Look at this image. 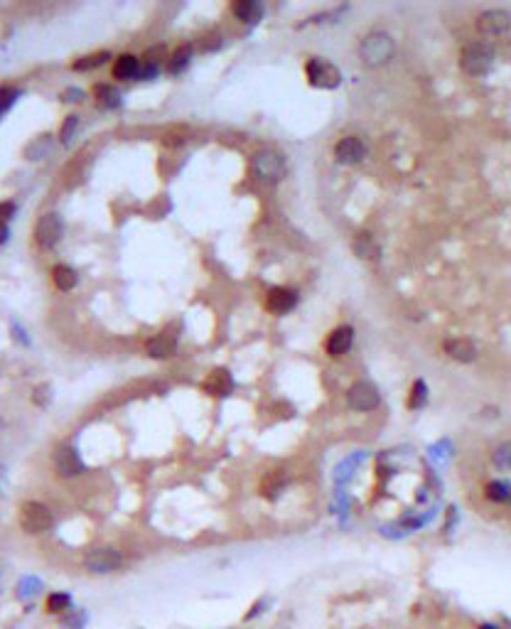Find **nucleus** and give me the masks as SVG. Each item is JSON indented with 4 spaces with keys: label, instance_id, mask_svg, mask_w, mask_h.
I'll return each instance as SVG.
<instances>
[{
    "label": "nucleus",
    "instance_id": "10",
    "mask_svg": "<svg viewBox=\"0 0 511 629\" xmlns=\"http://www.w3.org/2000/svg\"><path fill=\"white\" fill-rule=\"evenodd\" d=\"M364 155H366V148L361 143V138L356 136L342 138L335 146V160L342 162V165H356V162L364 160Z\"/></svg>",
    "mask_w": 511,
    "mask_h": 629
},
{
    "label": "nucleus",
    "instance_id": "2",
    "mask_svg": "<svg viewBox=\"0 0 511 629\" xmlns=\"http://www.w3.org/2000/svg\"><path fill=\"white\" fill-rule=\"evenodd\" d=\"M251 170H253V177L263 185H276L286 177L288 165H286V157L281 155L278 150H258L253 157H251Z\"/></svg>",
    "mask_w": 511,
    "mask_h": 629
},
{
    "label": "nucleus",
    "instance_id": "25",
    "mask_svg": "<svg viewBox=\"0 0 511 629\" xmlns=\"http://www.w3.org/2000/svg\"><path fill=\"white\" fill-rule=\"evenodd\" d=\"M94 94L99 96V104H101V106H106V108H115L120 104V96H118V91H115L113 86L99 84L94 89Z\"/></svg>",
    "mask_w": 511,
    "mask_h": 629
},
{
    "label": "nucleus",
    "instance_id": "7",
    "mask_svg": "<svg viewBox=\"0 0 511 629\" xmlns=\"http://www.w3.org/2000/svg\"><path fill=\"white\" fill-rule=\"evenodd\" d=\"M62 232H64V227H62L59 214H55V212L42 214V217L37 219V227H35V241L40 243L42 248H52L62 239Z\"/></svg>",
    "mask_w": 511,
    "mask_h": 629
},
{
    "label": "nucleus",
    "instance_id": "32",
    "mask_svg": "<svg viewBox=\"0 0 511 629\" xmlns=\"http://www.w3.org/2000/svg\"><path fill=\"white\" fill-rule=\"evenodd\" d=\"M266 612V600H258V602H253L251 605V612H246V622H251V619L255 617V614H263Z\"/></svg>",
    "mask_w": 511,
    "mask_h": 629
},
{
    "label": "nucleus",
    "instance_id": "27",
    "mask_svg": "<svg viewBox=\"0 0 511 629\" xmlns=\"http://www.w3.org/2000/svg\"><path fill=\"white\" fill-rule=\"evenodd\" d=\"M491 460H494V465L499 469H511V440L504 445H499V448L494 450V455H491Z\"/></svg>",
    "mask_w": 511,
    "mask_h": 629
},
{
    "label": "nucleus",
    "instance_id": "23",
    "mask_svg": "<svg viewBox=\"0 0 511 629\" xmlns=\"http://www.w3.org/2000/svg\"><path fill=\"white\" fill-rule=\"evenodd\" d=\"M108 59H111L108 52H94V55L76 59L74 64H71V69H74V71H89V69H96V66H101L104 62H108Z\"/></svg>",
    "mask_w": 511,
    "mask_h": 629
},
{
    "label": "nucleus",
    "instance_id": "17",
    "mask_svg": "<svg viewBox=\"0 0 511 629\" xmlns=\"http://www.w3.org/2000/svg\"><path fill=\"white\" fill-rule=\"evenodd\" d=\"M148 354H150L153 359H170L175 357L177 352V344L172 337H167V334H160V337H153L150 342H148Z\"/></svg>",
    "mask_w": 511,
    "mask_h": 629
},
{
    "label": "nucleus",
    "instance_id": "12",
    "mask_svg": "<svg viewBox=\"0 0 511 629\" xmlns=\"http://www.w3.org/2000/svg\"><path fill=\"white\" fill-rule=\"evenodd\" d=\"M298 302V292L290 290V288H273L266 295V307L273 312V315H283V312H290Z\"/></svg>",
    "mask_w": 511,
    "mask_h": 629
},
{
    "label": "nucleus",
    "instance_id": "11",
    "mask_svg": "<svg viewBox=\"0 0 511 629\" xmlns=\"http://www.w3.org/2000/svg\"><path fill=\"white\" fill-rule=\"evenodd\" d=\"M351 342H354V330L349 325H342V327L332 330L325 339V352L330 357H342L351 349Z\"/></svg>",
    "mask_w": 511,
    "mask_h": 629
},
{
    "label": "nucleus",
    "instance_id": "18",
    "mask_svg": "<svg viewBox=\"0 0 511 629\" xmlns=\"http://www.w3.org/2000/svg\"><path fill=\"white\" fill-rule=\"evenodd\" d=\"M231 10H234V15L239 17L241 22H258L263 15V8L255 3V0H236L234 6H231Z\"/></svg>",
    "mask_w": 511,
    "mask_h": 629
},
{
    "label": "nucleus",
    "instance_id": "5",
    "mask_svg": "<svg viewBox=\"0 0 511 629\" xmlns=\"http://www.w3.org/2000/svg\"><path fill=\"white\" fill-rule=\"evenodd\" d=\"M305 76L310 81V86L317 89H337L342 81V74L332 62L322 59V57H312L305 64Z\"/></svg>",
    "mask_w": 511,
    "mask_h": 629
},
{
    "label": "nucleus",
    "instance_id": "13",
    "mask_svg": "<svg viewBox=\"0 0 511 629\" xmlns=\"http://www.w3.org/2000/svg\"><path fill=\"white\" fill-rule=\"evenodd\" d=\"M442 349H445L447 357L455 359V362H462V364L475 362V357H477L475 342H470L467 337H450V339H445Z\"/></svg>",
    "mask_w": 511,
    "mask_h": 629
},
{
    "label": "nucleus",
    "instance_id": "14",
    "mask_svg": "<svg viewBox=\"0 0 511 629\" xmlns=\"http://www.w3.org/2000/svg\"><path fill=\"white\" fill-rule=\"evenodd\" d=\"M231 388H234V381H231V374L226 369H214L204 381V391L211 396H226V393H231Z\"/></svg>",
    "mask_w": 511,
    "mask_h": 629
},
{
    "label": "nucleus",
    "instance_id": "29",
    "mask_svg": "<svg viewBox=\"0 0 511 629\" xmlns=\"http://www.w3.org/2000/svg\"><path fill=\"white\" fill-rule=\"evenodd\" d=\"M18 96H20V91H18V89H10V86H3V89H0V113H6L8 108H10L13 104H15Z\"/></svg>",
    "mask_w": 511,
    "mask_h": 629
},
{
    "label": "nucleus",
    "instance_id": "16",
    "mask_svg": "<svg viewBox=\"0 0 511 629\" xmlns=\"http://www.w3.org/2000/svg\"><path fill=\"white\" fill-rule=\"evenodd\" d=\"M141 74V59L133 55H120L113 64V76L115 79H136Z\"/></svg>",
    "mask_w": 511,
    "mask_h": 629
},
{
    "label": "nucleus",
    "instance_id": "24",
    "mask_svg": "<svg viewBox=\"0 0 511 629\" xmlns=\"http://www.w3.org/2000/svg\"><path fill=\"white\" fill-rule=\"evenodd\" d=\"M192 59V47L190 45H182L180 50L175 52V55L170 57V62H167V69H170V74H177V71H182L187 64H190Z\"/></svg>",
    "mask_w": 511,
    "mask_h": 629
},
{
    "label": "nucleus",
    "instance_id": "6",
    "mask_svg": "<svg viewBox=\"0 0 511 629\" xmlns=\"http://www.w3.org/2000/svg\"><path fill=\"white\" fill-rule=\"evenodd\" d=\"M477 30L486 37H501L511 30V13L499 10V8H491V10H484L479 17H477Z\"/></svg>",
    "mask_w": 511,
    "mask_h": 629
},
{
    "label": "nucleus",
    "instance_id": "4",
    "mask_svg": "<svg viewBox=\"0 0 511 629\" xmlns=\"http://www.w3.org/2000/svg\"><path fill=\"white\" fill-rule=\"evenodd\" d=\"M20 526L27 534H45L55 526V516L42 502H25L20 507Z\"/></svg>",
    "mask_w": 511,
    "mask_h": 629
},
{
    "label": "nucleus",
    "instance_id": "26",
    "mask_svg": "<svg viewBox=\"0 0 511 629\" xmlns=\"http://www.w3.org/2000/svg\"><path fill=\"white\" fill-rule=\"evenodd\" d=\"M426 401H428V388H426V383L423 381H416L411 386V396H408V408H411V411H416V408H423L426 406Z\"/></svg>",
    "mask_w": 511,
    "mask_h": 629
},
{
    "label": "nucleus",
    "instance_id": "22",
    "mask_svg": "<svg viewBox=\"0 0 511 629\" xmlns=\"http://www.w3.org/2000/svg\"><path fill=\"white\" fill-rule=\"evenodd\" d=\"M45 607L50 614H66L71 607V598L66 593H52L50 598H47Z\"/></svg>",
    "mask_w": 511,
    "mask_h": 629
},
{
    "label": "nucleus",
    "instance_id": "34",
    "mask_svg": "<svg viewBox=\"0 0 511 629\" xmlns=\"http://www.w3.org/2000/svg\"><path fill=\"white\" fill-rule=\"evenodd\" d=\"M50 401V386H37L35 388V403H47Z\"/></svg>",
    "mask_w": 511,
    "mask_h": 629
},
{
    "label": "nucleus",
    "instance_id": "1",
    "mask_svg": "<svg viewBox=\"0 0 511 629\" xmlns=\"http://www.w3.org/2000/svg\"><path fill=\"white\" fill-rule=\"evenodd\" d=\"M359 55L366 66H384L393 59V55H396V42H393V37L388 35V32H381V30L369 32V35L361 40Z\"/></svg>",
    "mask_w": 511,
    "mask_h": 629
},
{
    "label": "nucleus",
    "instance_id": "21",
    "mask_svg": "<svg viewBox=\"0 0 511 629\" xmlns=\"http://www.w3.org/2000/svg\"><path fill=\"white\" fill-rule=\"evenodd\" d=\"M52 281H55V285L59 288V290H71V288L76 285V273L71 271L69 266H55Z\"/></svg>",
    "mask_w": 511,
    "mask_h": 629
},
{
    "label": "nucleus",
    "instance_id": "31",
    "mask_svg": "<svg viewBox=\"0 0 511 629\" xmlns=\"http://www.w3.org/2000/svg\"><path fill=\"white\" fill-rule=\"evenodd\" d=\"M74 131H76V116H69L64 123H62V128H59V138H62V143H69V141H71V136H74Z\"/></svg>",
    "mask_w": 511,
    "mask_h": 629
},
{
    "label": "nucleus",
    "instance_id": "19",
    "mask_svg": "<svg viewBox=\"0 0 511 629\" xmlns=\"http://www.w3.org/2000/svg\"><path fill=\"white\" fill-rule=\"evenodd\" d=\"M484 497L494 504H506L511 502V482H504V479H494L484 487Z\"/></svg>",
    "mask_w": 511,
    "mask_h": 629
},
{
    "label": "nucleus",
    "instance_id": "30",
    "mask_svg": "<svg viewBox=\"0 0 511 629\" xmlns=\"http://www.w3.org/2000/svg\"><path fill=\"white\" fill-rule=\"evenodd\" d=\"M81 627H84V614L79 612L62 614V629H81Z\"/></svg>",
    "mask_w": 511,
    "mask_h": 629
},
{
    "label": "nucleus",
    "instance_id": "15",
    "mask_svg": "<svg viewBox=\"0 0 511 629\" xmlns=\"http://www.w3.org/2000/svg\"><path fill=\"white\" fill-rule=\"evenodd\" d=\"M57 469H59L62 477H74L84 469V462L79 460L74 448H62L57 453Z\"/></svg>",
    "mask_w": 511,
    "mask_h": 629
},
{
    "label": "nucleus",
    "instance_id": "35",
    "mask_svg": "<svg viewBox=\"0 0 511 629\" xmlns=\"http://www.w3.org/2000/svg\"><path fill=\"white\" fill-rule=\"evenodd\" d=\"M477 629H501V624L499 622H479Z\"/></svg>",
    "mask_w": 511,
    "mask_h": 629
},
{
    "label": "nucleus",
    "instance_id": "20",
    "mask_svg": "<svg viewBox=\"0 0 511 629\" xmlns=\"http://www.w3.org/2000/svg\"><path fill=\"white\" fill-rule=\"evenodd\" d=\"M354 251H356V256L366 258V261L379 258V246H376V241L371 239V234H366V232H361L354 236Z\"/></svg>",
    "mask_w": 511,
    "mask_h": 629
},
{
    "label": "nucleus",
    "instance_id": "3",
    "mask_svg": "<svg viewBox=\"0 0 511 629\" xmlns=\"http://www.w3.org/2000/svg\"><path fill=\"white\" fill-rule=\"evenodd\" d=\"M460 64L470 76H484L494 66V50L486 42H470L462 47Z\"/></svg>",
    "mask_w": 511,
    "mask_h": 629
},
{
    "label": "nucleus",
    "instance_id": "28",
    "mask_svg": "<svg viewBox=\"0 0 511 629\" xmlns=\"http://www.w3.org/2000/svg\"><path fill=\"white\" fill-rule=\"evenodd\" d=\"M283 484H286V479H283V472L281 474H278V472L268 474V477L263 479V494H266V497H276V492H281Z\"/></svg>",
    "mask_w": 511,
    "mask_h": 629
},
{
    "label": "nucleus",
    "instance_id": "9",
    "mask_svg": "<svg viewBox=\"0 0 511 629\" xmlns=\"http://www.w3.org/2000/svg\"><path fill=\"white\" fill-rule=\"evenodd\" d=\"M346 398H349V406L356 408V411H374L379 406V391L369 381H356L346 391Z\"/></svg>",
    "mask_w": 511,
    "mask_h": 629
},
{
    "label": "nucleus",
    "instance_id": "33",
    "mask_svg": "<svg viewBox=\"0 0 511 629\" xmlns=\"http://www.w3.org/2000/svg\"><path fill=\"white\" fill-rule=\"evenodd\" d=\"M221 45V37L219 35H209V37H204V42H202V50H216V47Z\"/></svg>",
    "mask_w": 511,
    "mask_h": 629
},
{
    "label": "nucleus",
    "instance_id": "8",
    "mask_svg": "<svg viewBox=\"0 0 511 629\" xmlns=\"http://www.w3.org/2000/svg\"><path fill=\"white\" fill-rule=\"evenodd\" d=\"M120 560L123 558H120V553L115 549H96L84 558V565L89 573L106 575V573H113V570L120 565Z\"/></svg>",
    "mask_w": 511,
    "mask_h": 629
}]
</instances>
